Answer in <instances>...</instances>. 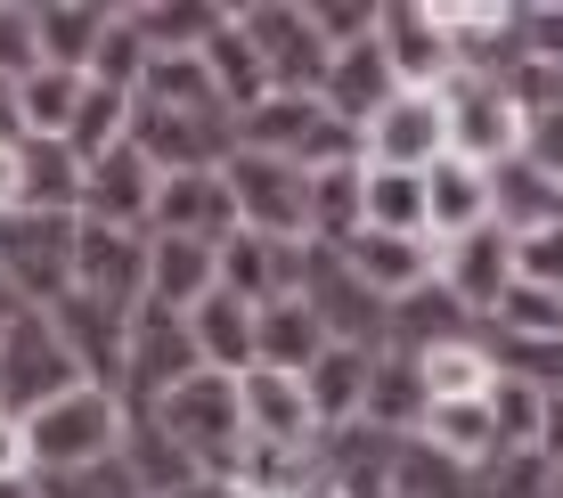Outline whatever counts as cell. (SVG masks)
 <instances>
[{
  "mask_svg": "<svg viewBox=\"0 0 563 498\" xmlns=\"http://www.w3.org/2000/svg\"><path fill=\"white\" fill-rule=\"evenodd\" d=\"M205 66H212V82H221V107H229V114H254V107L269 99V74H262L254 42L238 33V9H229V25L205 42Z\"/></svg>",
  "mask_w": 563,
  "mask_h": 498,
  "instance_id": "cell-37",
  "label": "cell"
},
{
  "mask_svg": "<svg viewBox=\"0 0 563 498\" xmlns=\"http://www.w3.org/2000/svg\"><path fill=\"white\" fill-rule=\"evenodd\" d=\"M131 33L147 42V57H188L229 25V0H131Z\"/></svg>",
  "mask_w": 563,
  "mask_h": 498,
  "instance_id": "cell-29",
  "label": "cell"
},
{
  "mask_svg": "<svg viewBox=\"0 0 563 498\" xmlns=\"http://www.w3.org/2000/svg\"><path fill=\"white\" fill-rule=\"evenodd\" d=\"M465 335H482V319L465 311V302L450 295V286H417V295H400L393 302V319H384V343H393V352H441V343H465Z\"/></svg>",
  "mask_w": 563,
  "mask_h": 498,
  "instance_id": "cell-23",
  "label": "cell"
},
{
  "mask_svg": "<svg viewBox=\"0 0 563 498\" xmlns=\"http://www.w3.org/2000/svg\"><path fill=\"white\" fill-rule=\"evenodd\" d=\"M221 286V245H188V237H147V302L155 311H197Z\"/></svg>",
  "mask_w": 563,
  "mask_h": 498,
  "instance_id": "cell-25",
  "label": "cell"
},
{
  "mask_svg": "<svg viewBox=\"0 0 563 498\" xmlns=\"http://www.w3.org/2000/svg\"><path fill=\"white\" fill-rule=\"evenodd\" d=\"M360 164H335V171H310V245H343L360 237L367 213H360Z\"/></svg>",
  "mask_w": 563,
  "mask_h": 498,
  "instance_id": "cell-39",
  "label": "cell"
},
{
  "mask_svg": "<svg viewBox=\"0 0 563 498\" xmlns=\"http://www.w3.org/2000/svg\"><path fill=\"white\" fill-rule=\"evenodd\" d=\"M188 335H197V359L212 376H245L254 368V311H245L238 295H221V286L188 311Z\"/></svg>",
  "mask_w": 563,
  "mask_h": 498,
  "instance_id": "cell-31",
  "label": "cell"
},
{
  "mask_svg": "<svg viewBox=\"0 0 563 498\" xmlns=\"http://www.w3.org/2000/svg\"><path fill=\"white\" fill-rule=\"evenodd\" d=\"M140 107H164V114H229V107H221V82H212V66H205V49H188V57H147ZM229 123H238V114H229Z\"/></svg>",
  "mask_w": 563,
  "mask_h": 498,
  "instance_id": "cell-35",
  "label": "cell"
},
{
  "mask_svg": "<svg viewBox=\"0 0 563 498\" xmlns=\"http://www.w3.org/2000/svg\"><path fill=\"white\" fill-rule=\"evenodd\" d=\"M16 311H25V302H16V295H9V278H0V328H9Z\"/></svg>",
  "mask_w": 563,
  "mask_h": 498,
  "instance_id": "cell-57",
  "label": "cell"
},
{
  "mask_svg": "<svg viewBox=\"0 0 563 498\" xmlns=\"http://www.w3.org/2000/svg\"><path fill=\"white\" fill-rule=\"evenodd\" d=\"M343 262L367 278V295L400 302L417 295V286L441 278V245L433 237H384V229H360V237H343Z\"/></svg>",
  "mask_w": 563,
  "mask_h": 498,
  "instance_id": "cell-21",
  "label": "cell"
},
{
  "mask_svg": "<svg viewBox=\"0 0 563 498\" xmlns=\"http://www.w3.org/2000/svg\"><path fill=\"white\" fill-rule=\"evenodd\" d=\"M327 352V328L302 295H278L254 311V368H278V376H310V359Z\"/></svg>",
  "mask_w": 563,
  "mask_h": 498,
  "instance_id": "cell-28",
  "label": "cell"
},
{
  "mask_svg": "<svg viewBox=\"0 0 563 498\" xmlns=\"http://www.w3.org/2000/svg\"><path fill=\"white\" fill-rule=\"evenodd\" d=\"M482 352H490V368L515 376V385H539V392L563 385V335H490L482 328Z\"/></svg>",
  "mask_w": 563,
  "mask_h": 498,
  "instance_id": "cell-42",
  "label": "cell"
},
{
  "mask_svg": "<svg viewBox=\"0 0 563 498\" xmlns=\"http://www.w3.org/2000/svg\"><path fill=\"white\" fill-rule=\"evenodd\" d=\"M155 188H164V171H155L140 147H107L99 164H82V221H114V229H155Z\"/></svg>",
  "mask_w": 563,
  "mask_h": 498,
  "instance_id": "cell-16",
  "label": "cell"
},
{
  "mask_svg": "<svg viewBox=\"0 0 563 498\" xmlns=\"http://www.w3.org/2000/svg\"><path fill=\"white\" fill-rule=\"evenodd\" d=\"M49 328L74 352L82 385L123 392V376H131V311H114V302H99V295H66V302H49Z\"/></svg>",
  "mask_w": 563,
  "mask_h": 498,
  "instance_id": "cell-13",
  "label": "cell"
},
{
  "mask_svg": "<svg viewBox=\"0 0 563 498\" xmlns=\"http://www.w3.org/2000/svg\"><path fill=\"white\" fill-rule=\"evenodd\" d=\"M424 368H417V352H393L384 343L376 352V385H367V417L360 425H384V433H417L424 425Z\"/></svg>",
  "mask_w": 563,
  "mask_h": 498,
  "instance_id": "cell-34",
  "label": "cell"
},
{
  "mask_svg": "<svg viewBox=\"0 0 563 498\" xmlns=\"http://www.w3.org/2000/svg\"><path fill=\"white\" fill-rule=\"evenodd\" d=\"M16 213H74L82 221V156L66 140H16Z\"/></svg>",
  "mask_w": 563,
  "mask_h": 498,
  "instance_id": "cell-26",
  "label": "cell"
},
{
  "mask_svg": "<svg viewBox=\"0 0 563 498\" xmlns=\"http://www.w3.org/2000/svg\"><path fill=\"white\" fill-rule=\"evenodd\" d=\"M123 433H131V400H123V392H99V385H74V392H57L49 409L25 417L33 474L107 466V457H123Z\"/></svg>",
  "mask_w": 563,
  "mask_h": 498,
  "instance_id": "cell-1",
  "label": "cell"
},
{
  "mask_svg": "<svg viewBox=\"0 0 563 498\" xmlns=\"http://www.w3.org/2000/svg\"><path fill=\"white\" fill-rule=\"evenodd\" d=\"M490 221H498V188H490L482 164L441 156L424 171V237L433 245H457V237H474V229H490Z\"/></svg>",
  "mask_w": 563,
  "mask_h": 498,
  "instance_id": "cell-18",
  "label": "cell"
},
{
  "mask_svg": "<svg viewBox=\"0 0 563 498\" xmlns=\"http://www.w3.org/2000/svg\"><path fill=\"white\" fill-rule=\"evenodd\" d=\"M515 278L563 295V221H555V213L531 221V229H515Z\"/></svg>",
  "mask_w": 563,
  "mask_h": 498,
  "instance_id": "cell-46",
  "label": "cell"
},
{
  "mask_svg": "<svg viewBox=\"0 0 563 498\" xmlns=\"http://www.w3.org/2000/svg\"><path fill=\"white\" fill-rule=\"evenodd\" d=\"M82 90H90V74H57V66L25 74V82H16V140H66Z\"/></svg>",
  "mask_w": 563,
  "mask_h": 498,
  "instance_id": "cell-36",
  "label": "cell"
},
{
  "mask_svg": "<svg viewBox=\"0 0 563 498\" xmlns=\"http://www.w3.org/2000/svg\"><path fill=\"white\" fill-rule=\"evenodd\" d=\"M238 33L254 42L269 90L319 99V82H327V66H335V49L319 42V25H310L302 0H245V9H238Z\"/></svg>",
  "mask_w": 563,
  "mask_h": 498,
  "instance_id": "cell-6",
  "label": "cell"
},
{
  "mask_svg": "<svg viewBox=\"0 0 563 498\" xmlns=\"http://www.w3.org/2000/svg\"><path fill=\"white\" fill-rule=\"evenodd\" d=\"M417 368H424V400H482V392L498 385V368H490V352H482V335L441 343V352H424Z\"/></svg>",
  "mask_w": 563,
  "mask_h": 498,
  "instance_id": "cell-41",
  "label": "cell"
},
{
  "mask_svg": "<svg viewBox=\"0 0 563 498\" xmlns=\"http://www.w3.org/2000/svg\"><path fill=\"white\" fill-rule=\"evenodd\" d=\"M123 466H131V483H140L147 498H188V490H205V474L188 466V450L172 442V433L155 425L147 409H131V433H123Z\"/></svg>",
  "mask_w": 563,
  "mask_h": 498,
  "instance_id": "cell-30",
  "label": "cell"
},
{
  "mask_svg": "<svg viewBox=\"0 0 563 498\" xmlns=\"http://www.w3.org/2000/svg\"><path fill=\"white\" fill-rule=\"evenodd\" d=\"M221 180H229V197H238V229L278 237V245H310V171L302 164L238 147V156L221 164Z\"/></svg>",
  "mask_w": 563,
  "mask_h": 498,
  "instance_id": "cell-7",
  "label": "cell"
},
{
  "mask_svg": "<svg viewBox=\"0 0 563 498\" xmlns=\"http://www.w3.org/2000/svg\"><path fill=\"white\" fill-rule=\"evenodd\" d=\"M302 9H310V25H319L327 49H360V42H376V9L384 0H302Z\"/></svg>",
  "mask_w": 563,
  "mask_h": 498,
  "instance_id": "cell-49",
  "label": "cell"
},
{
  "mask_svg": "<svg viewBox=\"0 0 563 498\" xmlns=\"http://www.w3.org/2000/svg\"><path fill=\"white\" fill-rule=\"evenodd\" d=\"M147 237H188V245H229L238 237V197L221 171H180L155 188V229Z\"/></svg>",
  "mask_w": 563,
  "mask_h": 498,
  "instance_id": "cell-17",
  "label": "cell"
},
{
  "mask_svg": "<svg viewBox=\"0 0 563 498\" xmlns=\"http://www.w3.org/2000/svg\"><path fill=\"white\" fill-rule=\"evenodd\" d=\"M367 385H376V343H327V352L310 359V376H302L319 433L360 425V417H367Z\"/></svg>",
  "mask_w": 563,
  "mask_h": 498,
  "instance_id": "cell-20",
  "label": "cell"
},
{
  "mask_svg": "<svg viewBox=\"0 0 563 498\" xmlns=\"http://www.w3.org/2000/svg\"><path fill=\"white\" fill-rule=\"evenodd\" d=\"M82 385V368H74V352L57 343L49 311H16L9 328H0V417H16L25 425L33 409H49L57 392Z\"/></svg>",
  "mask_w": 563,
  "mask_h": 498,
  "instance_id": "cell-5",
  "label": "cell"
},
{
  "mask_svg": "<svg viewBox=\"0 0 563 498\" xmlns=\"http://www.w3.org/2000/svg\"><path fill=\"white\" fill-rule=\"evenodd\" d=\"M147 417L188 450V466H197L205 483H229V474H238V457H245V392H238V376L205 368V376H188L180 392H164Z\"/></svg>",
  "mask_w": 563,
  "mask_h": 498,
  "instance_id": "cell-2",
  "label": "cell"
},
{
  "mask_svg": "<svg viewBox=\"0 0 563 498\" xmlns=\"http://www.w3.org/2000/svg\"><path fill=\"white\" fill-rule=\"evenodd\" d=\"M548 498H563V466H555V490H548Z\"/></svg>",
  "mask_w": 563,
  "mask_h": 498,
  "instance_id": "cell-59",
  "label": "cell"
},
{
  "mask_svg": "<svg viewBox=\"0 0 563 498\" xmlns=\"http://www.w3.org/2000/svg\"><path fill=\"white\" fill-rule=\"evenodd\" d=\"M131 114H140V99L131 90H107V82H90L82 90V107H74V131H66V147L82 164H99L107 147H123L131 140Z\"/></svg>",
  "mask_w": 563,
  "mask_h": 498,
  "instance_id": "cell-40",
  "label": "cell"
},
{
  "mask_svg": "<svg viewBox=\"0 0 563 498\" xmlns=\"http://www.w3.org/2000/svg\"><path fill=\"white\" fill-rule=\"evenodd\" d=\"M522 140H531V114H522L515 90L457 74L450 82V156L498 171V164H522Z\"/></svg>",
  "mask_w": 563,
  "mask_h": 498,
  "instance_id": "cell-9",
  "label": "cell"
},
{
  "mask_svg": "<svg viewBox=\"0 0 563 498\" xmlns=\"http://www.w3.org/2000/svg\"><path fill=\"white\" fill-rule=\"evenodd\" d=\"M522 164H531L548 188H563V107H539V114H531V140H522Z\"/></svg>",
  "mask_w": 563,
  "mask_h": 498,
  "instance_id": "cell-52",
  "label": "cell"
},
{
  "mask_svg": "<svg viewBox=\"0 0 563 498\" xmlns=\"http://www.w3.org/2000/svg\"><path fill=\"white\" fill-rule=\"evenodd\" d=\"M295 295L319 311L327 343H376L384 352V319H393V302L367 295V278L343 262V245H302L295 262Z\"/></svg>",
  "mask_w": 563,
  "mask_h": 498,
  "instance_id": "cell-8",
  "label": "cell"
},
{
  "mask_svg": "<svg viewBox=\"0 0 563 498\" xmlns=\"http://www.w3.org/2000/svg\"><path fill=\"white\" fill-rule=\"evenodd\" d=\"M555 490V457L548 450H498L474 474V498H548Z\"/></svg>",
  "mask_w": 563,
  "mask_h": 498,
  "instance_id": "cell-43",
  "label": "cell"
},
{
  "mask_svg": "<svg viewBox=\"0 0 563 498\" xmlns=\"http://www.w3.org/2000/svg\"><path fill=\"white\" fill-rule=\"evenodd\" d=\"M482 328H490V335H563V295H548V286H522V278H515Z\"/></svg>",
  "mask_w": 563,
  "mask_h": 498,
  "instance_id": "cell-44",
  "label": "cell"
},
{
  "mask_svg": "<svg viewBox=\"0 0 563 498\" xmlns=\"http://www.w3.org/2000/svg\"><path fill=\"white\" fill-rule=\"evenodd\" d=\"M114 25L107 0H33V33H42V66L57 74H90V57H99Z\"/></svg>",
  "mask_w": 563,
  "mask_h": 498,
  "instance_id": "cell-27",
  "label": "cell"
},
{
  "mask_svg": "<svg viewBox=\"0 0 563 498\" xmlns=\"http://www.w3.org/2000/svg\"><path fill=\"white\" fill-rule=\"evenodd\" d=\"M417 433H424L441 457H457L465 474H482L498 450H507V442H498V417H490V392H482V400H433Z\"/></svg>",
  "mask_w": 563,
  "mask_h": 498,
  "instance_id": "cell-32",
  "label": "cell"
},
{
  "mask_svg": "<svg viewBox=\"0 0 563 498\" xmlns=\"http://www.w3.org/2000/svg\"><path fill=\"white\" fill-rule=\"evenodd\" d=\"M0 140H16V82H0Z\"/></svg>",
  "mask_w": 563,
  "mask_h": 498,
  "instance_id": "cell-56",
  "label": "cell"
},
{
  "mask_svg": "<svg viewBox=\"0 0 563 498\" xmlns=\"http://www.w3.org/2000/svg\"><path fill=\"white\" fill-rule=\"evenodd\" d=\"M393 90H400L393 57L376 42H360V49H335V66H327V82H319V107L335 114L343 131H367L384 107H393Z\"/></svg>",
  "mask_w": 563,
  "mask_h": 498,
  "instance_id": "cell-22",
  "label": "cell"
},
{
  "mask_svg": "<svg viewBox=\"0 0 563 498\" xmlns=\"http://www.w3.org/2000/svg\"><path fill=\"white\" fill-rule=\"evenodd\" d=\"M384 498H474V474L457 457H441L424 433H400L393 466H384Z\"/></svg>",
  "mask_w": 563,
  "mask_h": 498,
  "instance_id": "cell-33",
  "label": "cell"
},
{
  "mask_svg": "<svg viewBox=\"0 0 563 498\" xmlns=\"http://www.w3.org/2000/svg\"><path fill=\"white\" fill-rule=\"evenodd\" d=\"M0 498H42V474H0Z\"/></svg>",
  "mask_w": 563,
  "mask_h": 498,
  "instance_id": "cell-55",
  "label": "cell"
},
{
  "mask_svg": "<svg viewBox=\"0 0 563 498\" xmlns=\"http://www.w3.org/2000/svg\"><path fill=\"white\" fill-rule=\"evenodd\" d=\"M0 474H33V450H25V425L0 417Z\"/></svg>",
  "mask_w": 563,
  "mask_h": 498,
  "instance_id": "cell-53",
  "label": "cell"
},
{
  "mask_svg": "<svg viewBox=\"0 0 563 498\" xmlns=\"http://www.w3.org/2000/svg\"><path fill=\"white\" fill-rule=\"evenodd\" d=\"M295 262H302V245H278V237L238 229V237L221 245V295H238L245 311H262V302L295 295Z\"/></svg>",
  "mask_w": 563,
  "mask_h": 498,
  "instance_id": "cell-24",
  "label": "cell"
},
{
  "mask_svg": "<svg viewBox=\"0 0 563 498\" xmlns=\"http://www.w3.org/2000/svg\"><path fill=\"white\" fill-rule=\"evenodd\" d=\"M74 237H82L74 213H0V278L25 311L74 295Z\"/></svg>",
  "mask_w": 563,
  "mask_h": 498,
  "instance_id": "cell-4",
  "label": "cell"
},
{
  "mask_svg": "<svg viewBox=\"0 0 563 498\" xmlns=\"http://www.w3.org/2000/svg\"><path fill=\"white\" fill-rule=\"evenodd\" d=\"M42 74V33H33V0H0V82Z\"/></svg>",
  "mask_w": 563,
  "mask_h": 498,
  "instance_id": "cell-48",
  "label": "cell"
},
{
  "mask_svg": "<svg viewBox=\"0 0 563 498\" xmlns=\"http://www.w3.org/2000/svg\"><path fill=\"white\" fill-rule=\"evenodd\" d=\"M74 295H99L114 311H140L147 302V229L82 221V237H74Z\"/></svg>",
  "mask_w": 563,
  "mask_h": 498,
  "instance_id": "cell-14",
  "label": "cell"
},
{
  "mask_svg": "<svg viewBox=\"0 0 563 498\" xmlns=\"http://www.w3.org/2000/svg\"><path fill=\"white\" fill-rule=\"evenodd\" d=\"M188 376H205L188 319H180V311H155V302H140V311H131V376H123V400H131V409H155V400L180 392Z\"/></svg>",
  "mask_w": 563,
  "mask_h": 498,
  "instance_id": "cell-11",
  "label": "cell"
},
{
  "mask_svg": "<svg viewBox=\"0 0 563 498\" xmlns=\"http://www.w3.org/2000/svg\"><path fill=\"white\" fill-rule=\"evenodd\" d=\"M360 213L367 229H384V237H424V171H376L360 164Z\"/></svg>",
  "mask_w": 563,
  "mask_h": 498,
  "instance_id": "cell-38",
  "label": "cell"
},
{
  "mask_svg": "<svg viewBox=\"0 0 563 498\" xmlns=\"http://www.w3.org/2000/svg\"><path fill=\"white\" fill-rule=\"evenodd\" d=\"M302 498H352V490H335V483H310Z\"/></svg>",
  "mask_w": 563,
  "mask_h": 498,
  "instance_id": "cell-58",
  "label": "cell"
},
{
  "mask_svg": "<svg viewBox=\"0 0 563 498\" xmlns=\"http://www.w3.org/2000/svg\"><path fill=\"white\" fill-rule=\"evenodd\" d=\"M90 82H107V90H131V99H140V82H147V42L131 33V16H123V9H114L107 42H99V57H90Z\"/></svg>",
  "mask_w": 563,
  "mask_h": 498,
  "instance_id": "cell-45",
  "label": "cell"
},
{
  "mask_svg": "<svg viewBox=\"0 0 563 498\" xmlns=\"http://www.w3.org/2000/svg\"><path fill=\"white\" fill-rule=\"evenodd\" d=\"M42 498H147L131 483L123 457H107V466H82V474H42Z\"/></svg>",
  "mask_w": 563,
  "mask_h": 498,
  "instance_id": "cell-50",
  "label": "cell"
},
{
  "mask_svg": "<svg viewBox=\"0 0 563 498\" xmlns=\"http://www.w3.org/2000/svg\"><path fill=\"white\" fill-rule=\"evenodd\" d=\"M441 286H450V295H457L474 319H490L498 295L515 286V229L490 221V229H474V237L441 245Z\"/></svg>",
  "mask_w": 563,
  "mask_h": 498,
  "instance_id": "cell-19",
  "label": "cell"
},
{
  "mask_svg": "<svg viewBox=\"0 0 563 498\" xmlns=\"http://www.w3.org/2000/svg\"><path fill=\"white\" fill-rule=\"evenodd\" d=\"M238 392H245V442H262V450H286V457H319V417H310V392H302V376H278V368H245L238 376Z\"/></svg>",
  "mask_w": 563,
  "mask_h": 498,
  "instance_id": "cell-15",
  "label": "cell"
},
{
  "mask_svg": "<svg viewBox=\"0 0 563 498\" xmlns=\"http://www.w3.org/2000/svg\"><path fill=\"white\" fill-rule=\"evenodd\" d=\"M238 147H254V156H286L302 171L360 164V131H343L319 99H295V90H269L254 114H238Z\"/></svg>",
  "mask_w": 563,
  "mask_h": 498,
  "instance_id": "cell-3",
  "label": "cell"
},
{
  "mask_svg": "<svg viewBox=\"0 0 563 498\" xmlns=\"http://www.w3.org/2000/svg\"><path fill=\"white\" fill-rule=\"evenodd\" d=\"M539 409H548L539 385H515V376L490 385V417H498V442L507 450H539Z\"/></svg>",
  "mask_w": 563,
  "mask_h": 498,
  "instance_id": "cell-47",
  "label": "cell"
},
{
  "mask_svg": "<svg viewBox=\"0 0 563 498\" xmlns=\"http://www.w3.org/2000/svg\"><path fill=\"white\" fill-rule=\"evenodd\" d=\"M376 49L393 57L400 90H450L457 82V49H450V25L433 16V0H384Z\"/></svg>",
  "mask_w": 563,
  "mask_h": 498,
  "instance_id": "cell-12",
  "label": "cell"
},
{
  "mask_svg": "<svg viewBox=\"0 0 563 498\" xmlns=\"http://www.w3.org/2000/svg\"><path fill=\"white\" fill-rule=\"evenodd\" d=\"M450 156V90H393V107L360 131V164L376 171H433Z\"/></svg>",
  "mask_w": 563,
  "mask_h": 498,
  "instance_id": "cell-10",
  "label": "cell"
},
{
  "mask_svg": "<svg viewBox=\"0 0 563 498\" xmlns=\"http://www.w3.org/2000/svg\"><path fill=\"white\" fill-rule=\"evenodd\" d=\"M515 33H522V66H563V0L515 9Z\"/></svg>",
  "mask_w": 563,
  "mask_h": 498,
  "instance_id": "cell-51",
  "label": "cell"
},
{
  "mask_svg": "<svg viewBox=\"0 0 563 498\" xmlns=\"http://www.w3.org/2000/svg\"><path fill=\"white\" fill-rule=\"evenodd\" d=\"M539 450H548L555 466H563V385L548 392V409H539Z\"/></svg>",
  "mask_w": 563,
  "mask_h": 498,
  "instance_id": "cell-54",
  "label": "cell"
}]
</instances>
